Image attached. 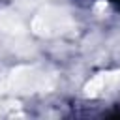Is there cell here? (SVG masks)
Returning <instances> with one entry per match:
<instances>
[{"instance_id": "obj_1", "label": "cell", "mask_w": 120, "mask_h": 120, "mask_svg": "<svg viewBox=\"0 0 120 120\" xmlns=\"http://www.w3.org/2000/svg\"><path fill=\"white\" fill-rule=\"evenodd\" d=\"M56 86V73L43 66H17L0 77V92L36 94L51 92Z\"/></svg>"}, {"instance_id": "obj_2", "label": "cell", "mask_w": 120, "mask_h": 120, "mask_svg": "<svg viewBox=\"0 0 120 120\" xmlns=\"http://www.w3.org/2000/svg\"><path fill=\"white\" fill-rule=\"evenodd\" d=\"M73 26H75V21L69 15V11L58 6H47L32 19V32L47 38L64 34Z\"/></svg>"}, {"instance_id": "obj_3", "label": "cell", "mask_w": 120, "mask_h": 120, "mask_svg": "<svg viewBox=\"0 0 120 120\" xmlns=\"http://www.w3.org/2000/svg\"><path fill=\"white\" fill-rule=\"evenodd\" d=\"M111 90H120V71L99 73L84 86L86 96H99V94H105Z\"/></svg>"}]
</instances>
